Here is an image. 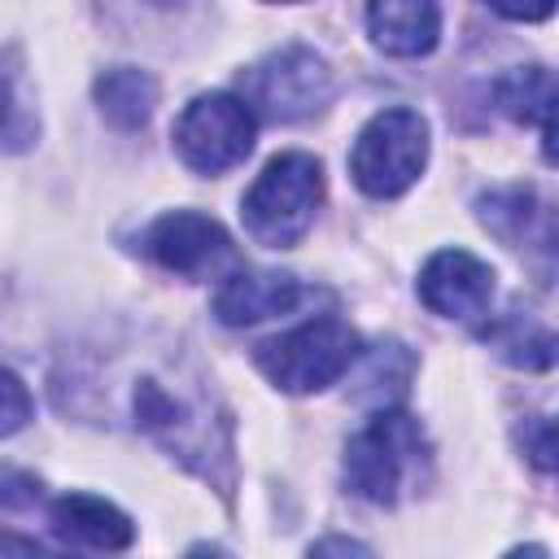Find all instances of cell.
I'll list each match as a JSON object with an SVG mask.
<instances>
[{"mask_svg": "<svg viewBox=\"0 0 559 559\" xmlns=\"http://www.w3.org/2000/svg\"><path fill=\"white\" fill-rule=\"evenodd\" d=\"M323 205V166L310 153H280L262 166L240 201L245 231L266 249H293Z\"/></svg>", "mask_w": 559, "mask_h": 559, "instance_id": "obj_1", "label": "cell"}, {"mask_svg": "<svg viewBox=\"0 0 559 559\" xmlns=\"http://www.w3.org/2000/svg\"><path fill=\"white\" fill-rule=\"evenodd\" d=\"M424 454L428 441L419 419L397 406H384L345 441V485L376 507H393L402 489L419 476Z\"/></svg>", "mask_w": 559, "mask_h": 559, "instance_id": "obj_2", "label": "cell"}, {"mask_svg": "<svg viewBox=\"0 0 559 559\" xmlns=\"http://www.w3.org/2000/svg\"><path fill=\"white\" fill-rule=\"evenodd\" d=\"M362 354L358 332L345 319H306L253 349L258 371L284 393H319L336 384Z\"/></svg>", "mask_w": 559, "mask_h": 559, "instance_id": "obj_3", "label": "cell"}, {"mask_svg": "<svg viewBox=\"0 0 559 559\" xmlns=\"http://www.w3.org/2000/svg\"><path fill=\"white\" fill-rule=\"evenodd\" d=\"M424 166H428V118L419 109L406 105L380 109L354 135L349 175L376 201L402 197L424 175Z\"/></svg>", "mask_w": 559, "mask_h": 559, "instance_id": "obj_4", "label": "cell"}, {"mask_svg": "<svg viewBox=\"0 0 559 559\" xmlns=\"http://www.w3.org/2000/svg\"><path fill=\"white\" fill-rule=\"evenodd\" d=\"M332 92H336V79L328 61L306 44L266 52L258 66L240 74V100L253 109V118H266V122L314 118L319 109H328Z\"/></svg>", "mask_w": 559, "mask_h": 559, "instance_id": "obj_5", "label": "cell"}, {"mask_svg": "<svg viewBox=\"0 0 559 559\" xmlns=\"http://www.w3.org/2000/svg\"><path fill=\"white\" fill-rule=\"evenodd\" d=\"M175 153L197 175H223L253 153L258 118L236 92H201L175 118Z\"/></svg>", "mask_w": 559, "mask_h": 559, "instance_id": "obj_6", "label": "cell"}, {"mask_svg": "<svg viewBox=\"0 0 559 559\" xmlns=\"http://www.w3.org/2000/svg\"><path fill=\"white\" fill-rule=\"evenodd\" d=\"M140 249L162 271L183 275V280H205V275L236 266V245H231L227 227L197 210H170V214L153 218L140 236Z\"/></svg>", "mask_w": 559, "mask_h": 559, "instance_id": "obj_7", "label": "cell"}, {"mask_svg": "<svg viewBox=\"0 0 559 559\" xmlns=\"http://www.w3.org/2000/svg\"><path fill=\"white\" fill-rule=\"evenodd\" d=\"M419 301L459 323H476L493 306V266L467 249H437L419 271Z\"/></svg>", "mask_w": 559, "mask_h": 559, "instance_id": "obj_8", "label": "cell"}, {"mask_svg": "<svg viewBox=\"0 0 559 559\" xmlns=\"http://www.w3.org/2000/svg\"><path fill=\"white\" fill-rule=\"evenodd\" d=\"M306 297L301 280L288 271H258V266H236L223 275L218 293H214V314L227 328H249L275 314L297 310Z\"/></svg>", "mask_w": 559, "mask_h": 559, "instance_id": "obj_9", "label": "cell"}, {"mask_svg": "<svg viewBox=\"0 0 559 559\" xmlns=\"http://www.w3.org/2000/svg\"><path fill=\"white\" fill-rule=\"evenodd\" d=\"M367 35L384 57H428L441 44V4L367 0Z\"/></svg>", "mask_w": 559, "mask_h": 559, "instance_id": "obj_10", "label": "cell"}, {"mask_svg": "<svg viewBox=\"0 0 559 559\" xmlns=\"http://www.w3.org/2000/svg\"><path fill=\"white\" fill-rule=\"evenodd\" d=\"M48 528L61 542L87 546V550H127L135 542L131 515L92 493H61L48 511Z\"/></svg>", "mask_w": 559, "mask_h": 559, "instance_id": "obj_11", "label": "cell"}, {"mask_svg": "<svg viewBox=\"0 0 559 559\" xmlns=\"http://www.w3.org/2000/svg\"><path fill=\"white\" fill-rule=\"evenodd\" d=\"M476 214L511 249H524L533 240L542 249H550V210L537 201L533 188H493V192L476 197Z\"/></svg>", "mask_w": 559, "mask_h": 559, "instance_id": "obj_12", "label": "cell"}, {"mask_svg": "<svg viewBox=\"0 0 559 559\" xmlns=\"http://www.w3.org/2000/svg\"><path fill=\"white\" fill-rule=\"evenodd\" d=\"M92 92H96L100 118L118 131H140L157 109V79L140 66H109L105 74H96Z\"/></svg>", "mask_w": 559, "mask_h": 559, "instance_id": "obj_13", "label": "cell"}, {"mask_svg": "<svg viewBox=\"0 0 559 559\" xmlns=\"http://www.w3.org/2000/svg\"><path fill=\"white\" fill-rule=\"evenodd\" d=\"M493 105L515 122H537L550 157V114H555V79L546 66H515L493 79Z\"/></svg>", "mask_w": 559, "mask_h": 559, "instance_id": "obj_14", "label": "cell"}, {"mask_svg": "<svg viewBox=\"0 0 559 559\" xmlns=\"http://www.w3.org/2000/svg\"><path fill=\"white\" fill-rule=\"evenodd\" d=\"M39 135V109L26 66L13 48L0 52V153H22Z\"/></svg>", "mask_w": 559, "mask_h": 559, "instance_id": "obj_15", "label": "cell"}, {"mask_svg": "<svg viewBox=\"0 0 559 559\" xmlns=\"http://www.w3.org/2000/svg\"><path fill=\"white\" fill-rule=\"evenodd\" d=\"M493 345H498V354H502L511 367L546 371V367L555 362V336H550L546 328H528V332H524L520 310H515L507 323H498V328H493Z\"/></svg>", "mask_w": 559, "mask_h": 559, "instance_id": "obj_16", "label": "cell"}, {"mask_svg": "<svg viewBox=\"0 0 559 559\" xmlns=\"http://www.w3.org/2000/svg\"><path fill=\"white\" fill-rule=\"evenodd\" d=\"M31 411H35L31 389H26L9 367H0V437L22 432V428L31 424Z\"/></svg>", "mask_w": 559, "mask_h": 559, "instance_id": "obj_17", "label": "cell"}, {"mask_svg": "<svg viewBox=\"0 0 559 559\" xmlns=\"http://www.w3.org/2000/svg\"><path fill=\"white\" fill-rule=\"evenodd\" d=\"M480 4L511 22H546L555 13V0H480Z\"/></svg>", "mask_w": 559, "mask_h": 559, "instance_id": "obj_18", "label": "cell"}, {"mask_svg": "<svg viewBox=\"0 0 559 559\" xmlns=\"http://www.w3.org/2000/svg\"><path fill=\"white\" fill-rule=\"evenodd\" d=\"M266 4H297V0H266Z\"/></svg>", "mask_w": 559, "mask_h": 559, "instance_id": "obj_19", "label": "cell"}]
</instances>
